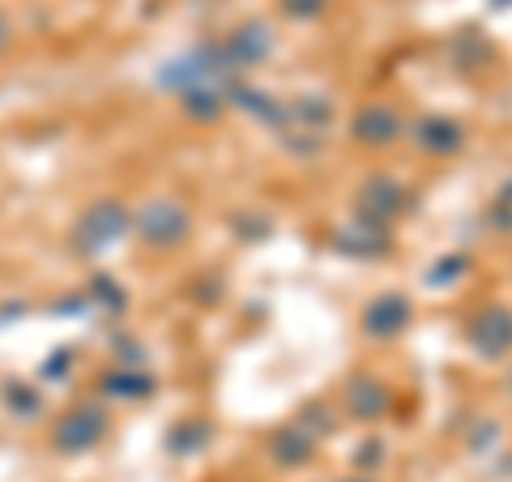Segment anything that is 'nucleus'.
Wrapping results in <instances>:
<instances>
[{"label":"nucleus","mask_w":512,"mask_h":482,"mask_svg":"<svg viewBox=\"0 0 512 482\" xmlns=\"http://www.w3.org/2000/svg\"><path fill=\"white\" fill-rule=\"evenodd\" d=\"M453 60H457L461 73H478V69H483V64L491 60V47H487L483 35H461V39L453 43Z\"/></svg>","instance_id":"19"},{"label":"nucleus","mask_w":512,"mask_h":482,"mask_svg":"<svg viewBox=\"0 0 512 482\" xmlns=\"http://www.w3.org/2000/svg\"><path fill=\"white\" fill-rule=\"evenodd\" d=\"M282 9H286V18H295V22H316L320 13L329 9V0H282Z\"/></svg>","instance_id":"21"},{"label":"nucleus","mask_w":512,"mask_h":482,"mask_svg":"<svg viewBox=\"0 0 512 482\" xmlns=\"http://www.w3.org/2000/svg\"><path fill=\"white\" fill-rule=\"evenodd\" d=\"M295 423L308 431L312 440H320V436H329V431H333V410L329 406H303V414H299Z\"/></svg>","instance_id":"20"},{"label":"nucleus","mask_w":512,"mask_h":482,"mask_svg":"<svg viewBox=\"0 0 512 482\" xmlns=\"http://www.w3.org/2000/svg\"><path fill=\"white\" fill-rule=\"evenodd\" d=\"M355 465H359V470H376V465H384V444L380 440H367L359 453H355Z\"/></svg>","instance_id":"23"},{"label":"nucleus","mask_w":512,"mask_h":482,"mask_svg":"<svg viewBox=\"0 0 512 482\" xmlns=\"http://www.w3.org/2000/svg\"><path fill=\"white\" fill-rule=\"evenodd\" d=\"M500 197H504V201H512V175H508V180H504V188H500Z\"/></svg>","instance_id":"25"},{"label":"nucleus","mask_w":512,"mask_h":482,"mask_svg":"<svg viewBox=\"0 0 512 482\" xmlns=\"http://www.w3.org/2000/svg\"><path fill=\"white\" fill-rule=\"evenodd\" d=\"M389 410H393V393L384 380L363 372L346 384V414L355 423H380V419H389Z\"/></svg>","instance_id":"8"},{"label":"nucleus","mask_w":512,"mask_h":482,"mask_svg":"<svg viewBox=\"0 0 512 482\" xmlns=\"http://www.w3.org/2000/svg\"><path fill=\"white\" fill-rule=\"evenodd\" d=\"M137 231L150 248H175L184 244L188 231H192V218L180 201H150L146 210L137 214Z\"/></svg>","instance_id":"3"},{"label":"nucleus","mask_w":512,"mask_h":482,"mask_svg":"<svg viewBox=\"0 0 512 482\" xmlns=\"http://www.w3.org/2000/svg\"><path fill=\"white\" fill-rule=\"evenodd\" d=\"M333 248L346 256H359V261H376V256L389 252V235H384V227H376V222L355 218L346 231L333 235Z\"/></svg>","instance_id":"11"},{"label":"nucleus","mask_w":512,"mask_h":482,"mask_svg":"<svg viewBox=\"0 0 512 482\" xmlns=\"http://www.w3.org/2000/svg\"><path fill=\"white\" fill-rule=\"evenodd\" d=\"M107 410L103 406H77L56 423V448L60 453H90L107 436Z\"/></svg>","instance_id":"7"},{"label":"nucleus","mask_w":512,"mask_h":482,"mask_svg":"<svg viewBox=\"0 0 512 482\" xmlns=\"http://www.w3.org/2000/svg\"><path fill=\"white\" fill-rule=\"evenodd\" d=\"M487 222H491L495 231H504V235H508V231H512V201H504V197L495 201V205H491V214H487Z\"/></svg>","instance_id":"24"},{"label":"nucleus","mask_w":512,"mask_h":482,"mask_svg":"<svg viewBox=\"0 0 512 482\" xmlns=\"http://www.w3.org/2000/svg\"><path fill=\"white\" fill-rule=\"evenodd\" d=\"M103 389L111 397L137 401V397H150L154 393V376H141V372H107L103 376Z\"/></svg>","instance_id":"18"},{"label":"nucleus","mask_w":512,"mask_h":482,"mask_svg":"<svg viewBox=\"0 0 512 482\" xmlns=\"http://www.w3.org/2000/svg\"><path fill=\"white\" fill-rule=\"evenodd\" d=\"M406 210H410V188L402 180H393L389 171L367 175L355 192V218L376 222V227H389V222Z\"/></svg>","instance_id":"1"},{"label":"nucleus","mask_w":512,"mask_h":482,"mask_svg":"<svg viewBox=\"0 0 512 482\" xmlns=\"http://www.w3.org/2000/svg\"><path fill=\"white\" fill-rule=\"evenodd\" d=\"M222 56H227L231 69H252V64H265L274 56V30L265 22H244L235 35L222 43Z\"/></svg>","instance_id":"10"},{"label":"nucleus","mask_w":512,"mask_h":482,"mask_svg":"<svg viewBox=\"0 0 512 482\" xmlns=\"http://www.w3.org/2000/svg\"><path fill=\"white\" fill-rule=\"evenodd\" d=\"M231 90V86H227ZM227 90H218V86H201V90H188L184 94V111L192 120H201V124H214L222 111H227Z\"/></svg>","instance_id":"15"},{"label":"nucleus","mask_w":512,"mask_h":482,"mask_svg":"<svg viewBox=\"0 0 512 482\" xmlns=\"http://www.w3.org/2000/svg\"><path fill=\"white\" fill-rule=\"evenodd\" d=\"M269 457H274L282 470H303L312 457H316V440L303 431L299 423L291 427H278L274 436H269Z\"/></svg>","instance_id":"12"},{"label":"nucleus","mask_w":512,"mask_h":482,"mask_svg":"<svg viewBox=\"0 0 512 482\" xmlns=\"http://www.w3.org/2000/svg\"><path fill=\"white\" fill-rule=\"evenodd\" d=\"M491 9H512V0H491Z\"/></svg>","instance_id":"26"},{"label":"nucleus","mask_w":512,"mask_h":482,"mask_svg":"<svg viewBox=\"0 0 512 482\" xmlns=\"http://www.w3.org/2000/svg\"><path fill=\"white\" fill-rule=\"evenodd\" d=\"M214 440V423H205V419H184V423H175L171 427V436H167V448L171 453H201L205 444Z\"/></svg>","instance_id":"14"},{"label":"nucleus","mask_w":512,"mask_h":482,"mask_svg":"<svg viewBox=\"0 0 512 482\" xmlns=\"http://www.w3.org/2000/svg\"><path fill=\"white\" fill-rule=\"evenodd\" d=\"M128 231V210L120 201H99L94 210H86V218H82V248L86 252H103V248H111L116 239Z\"/></svg>","instance_id":"9"},{"label":"nucleus","mask_w":512,"mask_h":482,"mask_svg":"<svg viewBox=\"0 0 512 482\" xmlns=\"http://www.w3.org/2000/svg\"><path fill=\"white\" fill-rule=\"evenodd\" d=\"M329 120H333V99H325V94H303V99L291 103V124H303L308 133L329 128Z\"/></svg>","instance_id":"16"},{"label":"nucleus","mask_w":512,"mask_h":482,"mask_svg":"<svg viewBox=\"0 0 512 482\" xmlns=\"http://www.w3.org/2000/svg\"><path fill=\"white\" fill-rule=\"evenodd\" d=\"M500 436H504V427L495 423V419H483V427H478L474 436H470V448H474V453H487V444H491V440L500 444Z\"/></svg>","instance_id":"22"},{"label":"nucleus","mask_w":512,"mask_h":482,"mask_svg":"<svg viewBox=\"0 0 512 482\" xmlns=\"http://www.w3.org/2000/svg\"><path fill=\"white\" fill-rule=\"evenodd\" d=\"M410 320H414V303L402 291H384L376 299H367L359 325L367 337H376V342H393V337H402L410 329Z\"/></svg>","instance_id":"4"},{"label":"nucleus","mask_w":512,"mask_h":482,"mask_svg":"<svg viewBox=\"0 0 512 482\" xmlns=\"http://www.w3.org/2000/svg\"><path fill=\"white\" fill-rule=\"evenodd\" d=\"M466 342L478 359H508L512 355V308L508 303H487L466 320Z\"/></svg>","instance_id":"2"},{"label":"nucleus","mask_w":512,"mask_h":482,"mask_svg":"<svg viewBox=\"0 0 512 482\" xmlns=\"http://www.w3.org/2000/svg\"><path fill=\"white\" fill-rule=\"evenodd\" d=\"M402 133H406V120H402V111H397L393 103H363L355 116H350V137H355L359 146H367V150L393 146Z\"/></svg>","instance_id":"6"},{"label":"nucleus","mask_w":512,"mask_h":482,"mask_svg":"<svg viewBox=\"0 0 512 482\" xmlns=\"http://www.w3.org/2000/svg\"><path fill=\"white\" fill-rule=\"evenodd\" d=\"M342 482H372V478H367V474H359V478H342Z\"/></svg>","instance_id":"27"},{"label":"nucleus","mask_w":512,"mask_h":482,"mask_svg":"<svg viewBox=\"0 0 512 482\" xmlns=\"http://www.w3.org/2000/svg\"><path fill=\"white\" fill-rule=\"evenodd\" d=\"M227 103L244 107L252 120H261V124H269V128H286V124H291V103H278L274 94H265V90L231 86V90H227Z\"/></svg>","instance_id":"13"},{"label":"nucleus","mask_w":512,"mask_h":482,"mask_svg":"<svg viewBox=\"0 0 512 482\" xmlns=\"http://www.w3.org/2000/svg\"><path fill=\"white\" fill-rule=\"evenodd\" d=\"M410 141H414V150L427 158H453L466 150V124L431 111V116H419L410 124Z\"/></svg>","instance_id":"5"},{"label":"nucleus","mask_w":512,"mask_h":482,"mask_svg":"<svg viewBox=\"0 0 512 482\" xmlns=\"http://www.w3.org/2000/svg\"><path fill=\"white\" fill-rule=\"evenodd\" d=\"M470 269H474V261L466 252H448V256H440V261L423 273V282L431 286V291H448V286H457Z\"/></svg>","instance_id":"17"}]
</instances>
